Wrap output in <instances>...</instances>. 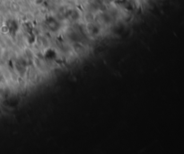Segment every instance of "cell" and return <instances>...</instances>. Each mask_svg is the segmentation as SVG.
I'll list each match as a JSON object with an SVG mask.
<instances>
[{
    "label": "cell",
    "instance_id": "obj_1",
    "mask_svg": "<svg viewBox=\"0 0 184 154\" xmlns=\"http://www.w3.org/2000/svg\"><path fill=\"white\" fill-rule=\"evenodd\" d=\"M0 56H1V48H0Z\"/></svg>",
    "mask_w": 184,
    "mask_h": 154
}]
</instances>
